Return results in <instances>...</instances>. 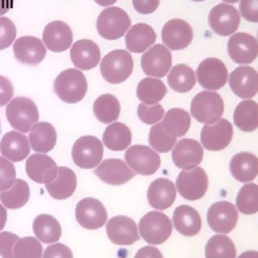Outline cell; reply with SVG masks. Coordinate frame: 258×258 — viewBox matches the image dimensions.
I'll return each mask as SVG.
<instances>
[{
	"label": "cell",
	"instance_id": "cell-1",
	"mask_svg": "<svg viewBox=\"0 0 258 258\" xmlns=\"http://www.w3.org/2000/svg\"><path fill=\"white\" fill-rule=\"evenodd\" d=\"M139 236L152 246L164 243L172 233L171 220L161 211H150L146 213L138 222Z\"/></svg>",
	"mask_w": 258,
	"mask_h": 258
},
{
	"label": "cell",
	"instance_id": "cell-2",
	"mask_svg": "<svg viewBox=\"0 0 258 258\" xmlns=\"http://www.w3.org/2000/svg\"><path fill=\"white\" fill-rule=\"evenodd\" d=\"M53 89L62 102L76 104L86 96L88 83L85 75L80 70L69 68L55 78Z\"/></svg>",
	"mask_w": 258,
	"mask_h": 258
},
{
	"label": "cell",
	"instance_id": "cell-3",
	"mask_svg": "<svg viewBox=\"0 0 258 258\" xmlns=\"http://www.w3.org/2000/svg\"><path fill=\"white\" fill-rule=\"evenodd\" d=\"M5 116L9 125L22 133L30 131L38 122L39 113L35 103L27 97H15L6 105Z\"/></svg>",
	"mask_w": 258,
	"mask_h": 258
},
{
	"label": "cell",
	"instance_id": "cell-4",
	"mask_svg": "<svg viewBox=\"0 0 258 258\" xmlns=\"http://www.w3.org/2000/svg\"><path fill=\"white\" fill-rule=\"evenodd\" d=\"M131 25L128 13L120 7L105 8L97 18V31L101 37L107 40L121 38Z\"/></svg>",
	"mask_w": 258,
	"mask_h": 258
},
{
	"label": "cell",
	"instance_id": "cell-5",
	"mask_svg": "<svg viewBox=\"0 0 258 258\" xmlns=\"http://www.w3.org/2000/svg\"><path fill=\"white\" fill-rule=\"evenodd\" d=\"M224 101L222 97L211 91L198 93L190 104V114L200 123L210 125L222 118Z\"/></svg>",
	"mask_w": 258,
	"mask_h": 258
},
{
	"label": "cell",
	"instance_id": "cell-6",
	"mask_svg": "<svg viewBox=\"0 0 258 258\" xmlns=\"http://www.w3.org/2000/svg\"><path fill=\"white\" fill-rule=\"evenodd\" d=\"M133 70V59L124 49H115L107 53L100 64L102 77L110 84H120L126 81Z\"/></svg>",
	"mask_w": 258,
	"mask_h": 258
},
{
	"label": "cell",
	"instance_id": "cell-7",
	"mask_svg": "<svg viewBox=\"0 0 258 258\" xmlns=\"http://www.w3.org/2000/svg\"><path fill=\"white\" fill-rule=\"evenodd\" d=\"M104 145L99 138L93 135L79 137L72 147L74 163L83 169H93L102 161Z\"/></svg>",
	"mask_w": 258,
	"mask_h": 258
},
{
	"label": "cell",
	"instance_id": "cell-8",
	"mask_svg": "<svg viewBox=\"0 0 258 258\" xmlns=\"http://www.w3.org/2000/svg\"><path fill=\"white\" fill-rule=\"evenodd\" d=\"M125 162L135 174L148 176L158 170L161 159L158 152L151 147L135 144L127 148L125 152Z\"/></svg>",
	"mask_w": 258,
	"mask_h": 258
},
{
	"label": "cell",
	"instance_id": "cell-9",
	"mask_svg": "<svg viewBox=\"0 0 258 258\" xmlns=\"http://www.w3.org/2000/svg\"><path fill=\"white\" fill-rule=\"evenodd\" d=\"M208 175L201 166L182 169L175 181L177 192L188 201H197L203 198L208 190Z\"/></svg>",
	"mask_w": 258,
	"mask_h": 258
},
{
	"label": "cell",
	"instance_id": "cell-10",
	"mask_svg": "<svg viewBox=\"0 0 258 258\" xmlns=\"http://www.w3.org/2000/svg\"><path fill=\"white\" fill-rule=\"evenodd\" d=\"M239 215L235 205L228 201H218L212 204L207 212V222L212 231L217 234H229L238 223Z\"/></svg>",
	"mask_w": 258,
	"mask_h": 258
},
{
	"label": "cell",
	"instance_id": "cell-11",
	"mask_svg": "<svg viewBox=\"0 0 258 258\" xmlns=\"http://www.w3.org/2000/svg\"><path fill=\"white\" fill-rule=\"evenodd\" d=\"M75 217L81 227L87 230H97L106 224L108 213L102 202L88 197L78 202L75 209Z\"/></svg>",
	"mask_w": 258,
	"mask_h": 258
},
{
	"label": "cell",
	"instance_id": "cell-12",
	"mask_svg": "<svg viewBox=\"0 0 258 258\" xmlns=\"http://www.w3.org/2000/svg\"><path fill=\"white\" fill-rule=\"evenodd\" d=\"M232 137L233 126L224 118L219 119L213 124L204 125L200 134L201 145L211 151L225 149L230 144Z\"/></svg>",
	"mask_w": 258,
	"mask_h": 258
},
{
	"label": "cell",
	"instance_id": "cell-13",
	"mask_svg": "<svg viewBox=\"0 0 258 258\" xmlns=\"http://www.w3.org/2000/svg\"><path fill=\"white\" fill-rule=\"evenodd\" d=\"M208 21L215 33L221 36H229L238 29L240 14L234 6L219 3L210 10Z\"/></svg>",
	"mask_w": 258,
	"mask_h": 258
},
{
	"label": "cell",
	"instance_id": "cell-14",
	"mask_svg": "<svg viewBox=\"0 0 258 258\" xmlns=\"http://www.w3.org/2000/svg\"><path fill=\"white\" fill-rule=\"evenodd\" d=\"M106 233L113 244L120 246L132 245L140 238L136 223L124 215L111 218L106 224Z\"/></svg>",
	"mask_w": 258,
	"mask_h": 258
},
{
	"label": "cell",
	"instance_id": "cell-15",
	"mask_svg": "<svg viewBox=\"0 0 258 258\" xmlns=\"http://www.w3.org/2000/svg\"><path fill=\"white\" fill-rule=\"evenodd\" d=\"M199 84L207 89L216 91L225 86L228 80V70L224 62L215 57H209L201 61L197 68Z\"/></svg>",
	"mask_w": 258,
	"mask_h": 258
},
{
	"label": "cell",
	"instance_id": "cell-16",
	"mask_svg": "<svg viewBox=\"0 0 258 258\" xmlns=\"http://www.w3.org/2000/svg\"><path fill=\"white\" fill-rule=\"evenodd\" d=\"M228 54L238 64H249L258 56L256 38L246 32H237L228 40Z\"/></svg>",
	"mask_w": 258,
	"mask_h": 258
},
{
	"label": "cell",
	"instance_id": "cell-17",
	"mask_svg": "<svg viewBox=\"0 0 258 258\" xmlns=\"http://www.w3.org/2000/svg\"><path fill=\"white\" fill-rule=\"evenodd\" d=\"M99 179L109 185H123L135 176V172L120 158L102 160L94 169Z\"/></svg>",
	"mask_w": 258,
	"mask_h": 258
},
{
	"label": "cell",
	"instance_id": "cell-18",
	"mask_svg": "<svg viewBox=\"0 0 258 258\" xmlns=\"http://www.w3.org/2000/svg\"><path fill=\"white\" fill-rule=\"evenodd\" d=\"M161 38L167 48L171 50H181L190 44L194 38V31L188 22L174 18L168 20L163 25Z\"/></svg>",
	"mask_w": 258,
	"mask_h": 258
},
{
	"label": "cell",
	"instance_id": "cell-19",
	"mask_svg": "<svg viewBox=\"0 0 258 258\" xmlns=\"http://www.w3.org/2000/svg\"><path fill=\"white\" fill-rule=\"evenodd\" d=\"M27 176L34 182L46 184L55 179L58 173L56 162L45 153L31 154L25 163Z\"/></svg>",
	"mask_w": 258,
	"mask_h": 258
},
{
	"label": "cell",
	"instance_id": "cell-20",
	"mask_svg": "<svg viewBox=\"0 0 258 258\" xmlns=\"http://www.w3.org/2000/svg\"><path fill=\"white\" fill-rule=\"evenodd\" d=\"M140 63L147 76L162 78L171 67V53L163 44H155L142 54Z\"/></svg>",
	"mask_w": 258,
	"mask_h": 258
},
{
	"label": "cell",
	"instance_id": "cell-21",
	"mask_svg": "<svg viewBox=\"0 0 258 258\" xmlns=\"http://www.w3.org/2000/svg\"><path fill=\"white\" fill-rule=\"evenodd\" d=\"M204 149L201 143L191 138H182L172 148L171 158L174 165L180 169H190L202 162Z\"/></svg>",
	"mask_w": 258,
	"mask_h": 258
},
{
	"label": "cell",
	"instance_id": "cell-22",
	"mask_svg": "<svg viewBox=\"0 0 258 258\" xmlns=\"http://www.w3.org/2000/svg\"><path fill=\"white\" fill-rule=\"evenodd\" d=\"M14 57L23 64L36 66L40 63L46 55V47L43 42L31 35L17 38L13 43Z\"/></svg>",
	"mask_w": 258,
	"mask_h": 258
},
{
	"label": "cell",
	"instance_id": "cell-23",
	"mask_svg": "<svg viewBox=\"0 0 258 258\" xmlns=\"http://www.w3.org/2000/svg\"><path fill=\"white\" fill-rule=\"evenodd\" d=\"M229 85L239 98H252L258 93V72L252 67L240 66L230 74Z\"/></svg>",
	"mask_w": 258,
	"mask_h": 258
},
{
	"label": "cell",
	"instance_id": "cell-24",
	"mask_svg": "<svg viewBox=\"0 0 258 258\" xmlns=\"http://www.w3.org/2000/svg\"><path fill=\"white\" fill-rule=\"evenodd\" d=\"M42 40L48 50L62 52L71 47L73 43V32L64 21L54 20L45 25L42 32Z\"/></svg>",
	"mask_w": 258,
	"mask_h": 258
},
{
	"label": "cell",
	"instance_id": "cell-25",
	"mask_svg": "<svg viewBox=\"0 0 258 258\" xmlns=\"http://www.w3.org/2000/svg\"><path fill=\"white\" fill-rule=\"evenodd\" d=\"M175 184L168 178L154 179L148 186L146 198L151 208L157 211L166 210L172 206L176 198Z\"/></svg>",
	"mask_w": 258,
	"mask_h": 258
},
{
	"label": "cell",
	"instance_id": "cell-26",
	"mask_svg": "<svg viewBox=\"0 0 258 258\" xmlns=\"http://www.w3.org/2000/svg\"><path fill=\"white\" fill-rule=\"evenodd\" d=\"M30 145L27 136L17 130L6 132L0 140V153L12 162L22 161L28 156Z\"/></svg>",
	"mask_w": 258,
	"mask_h": 258
},
{
	"label": "cell",
	"instance_id": "cell-27",
	"mask_svg": "<svg viewBox=\"0 0 258 258\" xmlns=\"http://www.w3.org/2000/svg\"><path fill=\"white\" fill-rule=\"evenodd\" d=\"M73 64L80 70L95 68L101 58V51L97 43L90 39L77 40L70 49Z\"/></svg>",
	"mask_w": 258,
	"mask_h": 258
},
{
	"label": "cell",
	"instance_id": "cell-28",
	"mask_svg": "<svg viewBox=\"0 0 258 258\" xmlns=\"http://www.w3.org/2000/svg\"><path fill=\"white\" fill-rule=\"evenodd\" d=\"M231 175L239 182H252L258 176V157L251 152L236 153L230 160Z\"/></svg>",
	"mask_w": 258,
	"mask_h": 258
},
{
	"label": "cell",
	"instance_id": "cell-29",
	"mask_svg": "<svg viewBox=\"0 0 258 258\" xmlns=\"http://www.w3.org/2000/svg\"><path fill=\"white\" fill-rule=\"evenodd\" d=\"M173 228L184 237H194L202 228V219L198 211L188 205H180L172 214Z\"/></svg>",
	"mask_w": 258,
	"mask_h": 258
},
{
	"label": "cell",
	"instance_id": "cell-30",
	"mask_svg": "<svg viewBox=\"0 0 258 258\" xmlns=\"http://www.w3.org/2000/svg\"><path fill=\"white\" fill-rule=\"evenodd\" d=\"M30 148L37 153H47L52 150L57 141L54 127L48 122H37L28 132Z\"/></svg>",
	"mask_w": 258,
	"mask_h": 258
},
{
	"label": "cell",
	"instance_id": "cell-31",
	"mask_svg": "<svg viewBox=\"0 0 258 258\" xmlns=\"http://www.w3.org/2000/svg\"><path fill=\"white\" fill-rule=\"evenodd\" d=\"M156 40V33L153 28L146 23L134 24L125 36L126 47L134 53L145 51Z\"/></svg>",
	"mask_w": 258,
	"mask_h": 258
},
{
	"label": "cell",
	"instance_id": "cell-32",
	"mask_svg": "<svg viewBox=\"0 0 258 258\" xmlns=\"http://www.w3.org/2000/svg\"><path fill=\"white\" fill-rule=\"evenodd\" d=\"M77 177L75 172L67 166H58V173L54 180L45 184L49 196L55 200L70 198L76 190Z\"/></svg>",
	"mask_w": 258,
	"mask_h": 258
},
{
	"label": "cell",
	"instance_id": "cell-33",
	"mask_svg": "<svg viewBox=\"0 0 258 258\" xmlns=\"http://www.w3.org/2000/svg\"><path fill=\"white\" fill-rule=\"evenodd\" d=\"M32 230L37 238L43 244H53L58 242L61 236V226L59 222L51 215L40 214L32 223Z\"/></svg>",
	"mask_w": 258,
	"mask_h": 258
},
{
	"label": "cell",
	"instance_id": "cell-34",
	"mask_svg": "<svg viewBox=\"0 0 258 258\" xmlns=\"http://www.w3.org/2000/svg\"><path fill=\"white\" fill-rule=\"evenodd\" d=\"M235 126L244 132H252L258 129V103L252 100L240 102L235 108Z\"/></svg>",
	"mask_w": 258,
	"mask_h": 258
},
{
	"label": "cell",
	"instance_id": "cell-35",
	"mask_svg": "<svg viewBox=\"0 0 258 258\" xmlns=\"http://www.w3.org/2000/svg\"><path fill=\"white\" fill-rule=\"evenodd\" d=\"M120 112V102L117 97L112 94L99 96L93 104V113L97 120L103 124H110L117 121Z\"/></svg>",
	"mask_w": 258,
	"mask_h": 258
},
{
	"label": "cell",
	"instance_id": "cell-36",
	"mask_svg": "<svg viewBox=\"0 0 258 258\" xmlns=\"http://www.w3.org/2000/svg\"><path fill=\"white\" fill-rule=\"evenodd\" d=\"M131 131L127 125L114 122L110 124L103 133V144L110 150L122 151L131 144Z\"/></svg>",
	"mask_w": 258,
	"mask_h": 258
},
{
	"label": "cell",
	"instance_id": "cell-37",
	"mask_svg": "<svg viewBox=\"0 0 258 258\" xmlns=\"http://www.w3.org/2000/svg\"><path fill=\"white\" fill-rule=\"evenodd\" d=\"M167 93L162 81L157 78H144L136 88V96L139 101L146 105H154L160 102Z\"/></svg>",
	"mask_w": 258,
	"mask_h": 258
},
{
	"label": "cell",
	"instance_id": "cell-38",
	"mask_svg": "<svg viewBox=\"0 0 258 258\" xmlns=\"http://www.w3.org/2000/svg\"><path fill=\"white\" fill-rule=\"evenodd\" d=\"M190 115L181 108H172L163 116L161 122L163 129L174 137L185 135L190 127Z\"/></svg>",
	"mask_w": 258,
	"mask_h": 258
},
{
	"label": "cell",
	"instance_id": "cell-39",
	"mask_svg": "<svg viewBox=\"0 0 258 258\" xmlns=\"http://www.w3.org/2000/svg\"><path fill=\"white\" fill-rule=\"evenodd\" d=\"M30 197V189L26 181L16 178L13 185L6 190L0 191L1 204L10 210H16L26 205Z\"/></svg>",
	"mask_w": 258,
	"mask_h": 258
},
{
	"label": "cell",
	"instance_id": "cell-40",
	"mask_svg": "<svg viewBox=\"0 0 258 258\" xmlns=\"http://www.w3.org/2000/svg\"><path fill=\"white\" fill-rule=\"evenodd\" d=\"M205 258H237L234 242L227 235H214L206 244Z\"/></svg>",
	"mask_w": 258,
	"mask_h": 258
},
{
	"label": "cell",
	"instance_id": "cell-41",
	"mask_svg": "<svg viewBox=\"0 0 258 258\" xmlns=\"http://www.w3.org/2000/svg\"><path fill=\"white\" fill-rule=\"evenodd\" d=\"M167 81L171 89L178 93H186L190 91L195 84V72L186 64H176L170 70Z\"/></svg>",
	"mask_w": 258,
	"mask_h": 258
},
{
	"label": "cell",
	"instance_id": "cell-42",
	"mask_svg": "<svg viewBox=\"0 0 258 258\" xmlns=\"http://www.w3.org/2000/svg\"><path fill=\"white\" fill-rule=\"evenodd\" d=\"M236 209L244 215L258 213V184L245 183L236 197Z\"/></svg>",
	"mask_w": 258,
	"mask_h": 258
},
{
	"label": "cell",
	"instance_id": "cell-43",
	"mask_svg": "<svg viewBox=\"0 0 258 258\" xmlns=\"http://www.w3.org/2000/svg\"><path fill=\"white\" fill-rule=\"evenodd\" d=\"M148 142L153 150L158 153H165L170 151L176 141V137L168 134L162 127L161 123L154 124L149 130Z\"/></svg>",
	"mask_w": 258,
	"mask_h": 258
},
{
	"label": "cell",
	"instance_id": "cell-44",
	"mask_svg": "<svg viewBox=\"0 0 258 258\" xmlns=\"http://www.w3.org/2000/svg\"><path fill=\"white\" fill-rule=\"evenodd\" d=\"M43 249L40 241L34 237L19 238L13 247L14 258H42Z\"/></svg>",
	"mask_w": 258,
	"mask_h": 258
},
{
	"label": "cell",
	"instance_id": "cell-45",
	"mask_svg": "<svg viewBox=\"0 0 258 258\" xmlns=\"http://www.w3.org/2000/svg\"><path fill=\"white\" fill-rule=\"evenodd\" d=\"M137 116L144 124L154 125L163 118L164 109L158 103L154 105H146L141 103L137 107Z\"/></svg>",
	"mask_w": 258,
	"mask_h": 258
},
{
	"label": "cell",
	"instance_id": "cell-46",
	"mask_svg": "<svg viewBox=\"0 0 258 258\" xmlns=\"http://www.w3.org/2000/svg\"><path fill=\"white\" fill-rule=\"evenodd\" d=\"M16 180V170L12 161L0 156V191L11 187Z\"/></svg>",
	"mask_w": 258,
	"mask_h": 258
},
{
	"label": "cell",
	"instance_id": "cell-47",
	"mask_svg": "<svg viewBox=\"0 0 258 258\" xmlns=\"http://www.w3.org/2000/svg\"><path fill=\"white\" fill-rule=\"evenodd\" d=\"M16 37L14 23L5 16H0V50L9 47Z\"/></svg>",
	"mask_w": 258,
	"mask_h": 258
},
{
	"label": "cell",
	"instance_id": "cell-48",
	"mask_svg": "<svg viewBox=\"0 0 258 258\" xmlns=\"http://www.w3.org/2000/svg\"><path fill=\"white\" fill-rule=\"evenodd\" d=\"M19 237L8 231L0 232V257L1 258H14L13 247L18 241Z\"/></svg>",
	"mask_w": 258,
	"mask_h": 258
},
{
	"label": "cell",
	"instance_id": "cell-49",
	"mask_svg": "<svg viewBox=\"0 0 258 258\" xmlns=\"http://www.w3.org/2000/svg\"><path fill=\"white\" fill-rule=\"evenodd\" d=\"M42 258H73V253L62 243H53L43 250Z\"/></svg>",
	"mask_w": 258,
	"mask_h": 258
},
{
	"label": "cell",
	"instance_id": "cell-50",
	"mask_svg": "<svg viewBox=\"0 0 258 258\" xmlns=\"http://www.w3.org/2000/svg\"><path fill=\"white\" fill-rule=\"evenodd\" d=\"M241 15L250 22H258V0H241Z\"/></svg>",
	"mask_w": 258,
	"mask_h": 258
},
{
	"label": "cell",
	"instance_id": "cell-51",
	"mask_svg": "<svg viewBox=\"0 0 258 258\" xmlns=\"http://www.w3.org/2000/svg\"><path fill=\"white\" fill-rule=\"evenodd\" d=\"M13 96V86L10 80L0 75V106L7 105Z\"/></svg>",
	"mask_w": 258,
	"mask_h": 258
},
{
	"label": "cell",
	"instance_id": "cell-52",
	"mask_svg": "<svg viewBox=\"0 0 258 258\" xmlns=\"http://www.w3.org/2000/svg\"><path fill=\"white\" fill-rule=\"evenodd\" d=\"M160 0H132L134 9L140 14H150L159 6Z\"/></svg>",
	"mask_w": 258,
	"mask_h": 258
},
{
	"label": "cell",
	"instance_id": "cell-53",
	"mask_svg": "<svg viewBox=\"0 0 258 258\" xmlns=\"http://www.w3.org/2000/svg\"><path fill=\"white\" fill-rule=\"evenodd\" d=\"M134 258H163L161 252L152 245L141 247L134 255Z\"/></svg>",
	"mask_w": 258,
	"mask_h": 258
},
{
	"label": "cell",
	"instance_id": "cell-54",
	"mask_svg": "<svg viewBox=\"0 0 258 258\" xmlns=\"http://www.w3.org/2000/svg\"><path fill=\"white\" fill-rule=\"evenodd\" d=\"M13 6V0H0V16L8 12Z\"/></svg>",
	"mask_w": 258,
	"mask_h": 258
},
{
	"label": "cell",
	"instance_id": "cell-55",
	"mask_svg": "<svg viewBox=\"0 0 258 258\" xmlns=\"http://www.w3.org/2000/svg\"><path fill=\"white\" fill-rule=\"evenodd\" d=\"M7 221V211L6 208L0 203V232L3 230Z\"/></svg>",
	"mask_w": 258,
	"mask_h": 258
},
{
	"label": "cell",
	"instance_id": "cell-56",
	"mask_svg": "<svg viewBox=\"0 0 258 258\" xmlns=\"http://www.w3.org/2000/svg\"><path fill=\"white\" fill-rule=\"evenodd\" d=\"M238 258H258V251L249 250V251L243 252L238 256Z\"/></svg>",
	"mask_w": 258,
	"mask_h": 258
},
{
	"label": "cell",
	"instance_id": "cell-57",
	"mask_svg": "<svg viewBox=\"0 0 258 258\" xmlns=\"http://www.w3.org/2000/svg\"><path fill=\"white\" fill-rule=\"evenodd\" d=\"M97 4H99L100 6H110L113 5L117 0H94Z\"/></svg>",
	"mask_w": 258,
	"mask_h": 258
},
{
	"label": "cell",
	"instance_id": "cell-58",
	"mask_svg": "<svg viewBox=\"0 0 258 258\" xmlns=\"http://www.w3.org/2000/svg\"><path fill=\"white\" fill-rule=\"evenodd\" d=\"M223 1L229 2V3H236V2H238V0H223Z\"/></svg>",
	"mask_w": 258,
	"mask_h": 258
},
{
	"label": "cell",
	"instance_id": "cell-59",
	"mask_svg": "<svg viewBox=\"0 0 258 258\" xmlns=\"http://www.w3.org/2000/svg\"><path fill=\"white\" fill-rule=\"evenodd\" d=\"M192 1H197V2H201V1H205V0H192Z\"/></svg>",
	"mask_w": 258,
	"mask_h": 258
},
{
	"label": "cell",
	"instance_id": "cell-60",
	"mask_svg": "<svg viewBox=\"0 0 258 258\" xmlns=\"http://www.w3.org/2000/svg\"><path fill=\"white\" fill-rule=\"evenodd\" d=\"M0 134H1V120H0Z\"/></svg>",
	"mask_w": 258,
	"mask_h": 258
}]
</instances>
